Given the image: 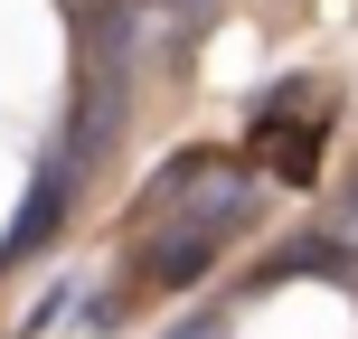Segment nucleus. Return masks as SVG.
Here are the masks:
<instances>
[{
    "instance_id": "obj_1",
    "label": "nucleus",
    "mask_w": 358,
    "mask_h": 339,
    "mask_svg": "<svg viewBox=\"0 0 358 339\" xmlns=\"http://www.w3.org/2000/svg\"><path fill=\"white\" fill-rule=\"evenodd\" d=\"M330 236H340V245H349V254H358V189H349V198H340V217H330Z\"/></svg>"
},
{
    "instance_id": "obj_2",
    "label": "nucleus",
    "mask_w": 358,
    "mask_h": 339,
    "mask_svg": "<svg viewBox=\"0 0 358 339\" xmlns=\"http://www.w3.org/2000/svg\"><path fill=\"white\" fill-rule=\"evenodd\" d=\"M170 10H189V19H198V10H208V0H170Z\"/></svg>"
}]
</instances>
